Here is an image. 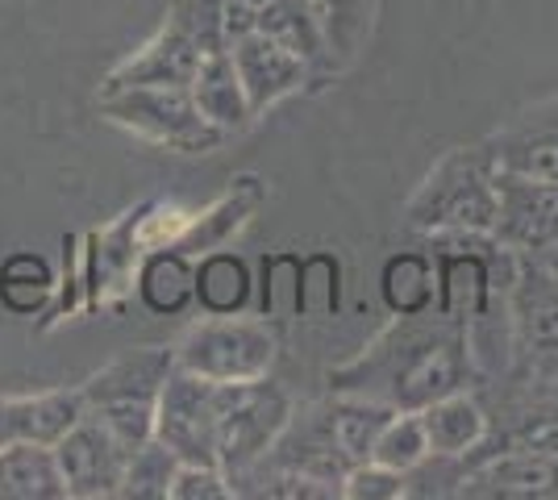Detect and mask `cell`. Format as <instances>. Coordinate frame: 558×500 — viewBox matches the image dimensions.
<instances>
[{
    "label": "cell",
    "mask_w": 558,
    "mask_h": 500,
    "mask_svg": "<svg viewBox=\"0 0 558 500\" xmlns=\"http://www.w3.org/2000/svg\"><path fill=\"white\" fill-rule=\"evenodd\" d=\"M475 380L471 342L459 321L438 309L396 317L359 358L329 371V392L363 397L396 413H421Z\"/></svg>",
    "instance_id": "6da1fadb"
},
{
    "label": "cell",
    "mask_w": 558,
    "mask_h": 500,
    "mask_svg": "<svg viewBox=\"0 0 558 500\" xmlns=\"http://www.w3.org/2000/svg\"><path fill=\"white\" fill-rule=\"evenodd\" d=\"M496 167L480 146L450 150L404 205V221L429 234H492L496 225Z\"/></svg>",
    "instance_id": "7a4b0ae2"
},
{
    "label": "cell",
    "mask_w": 558,
    "mask_h": 500,
    "mask_svg": "<svg viewBox=\"0 0 558 500\" xmlns=\"http://www.w3.org/2000/svg\"><path fill=\"white\" fill-rule=\"evenodd\" d=\"M171 367H175L171 346L125 351V355L105 363L93 380L84 383L88 413H96L134 451L146 438H155V413H159V397H163Z\"/></svg>",
    "instance_id": "3957f363"
},
{
    "label": "cell",
    "mask_w": 558,
    "mask_h": 500,
    "mask_svg": "<svg viewBox=\"0 0 558 500\" xmlns=\"http://www.w3.org/2000/svg\"><path fill=\"white\" fill-rule=\"evenodd\" d=\"M292 413L288 388L271 376L217 383V467L230 476L233 492L238 479L276 447Z\"/></svg>",
    "instance_id": "277c9868"
},
{
    "label": "cell",
    "mask_w": 558,
    "mask_h": 500,
    "mask_svg": "<svg viewBox=\"0 0 558 500\" xmlns=\"http://www.w3.org/2000/svg\"><path fill=\"white\" fill-rule=\"evenodd\" d=\"M512 380L558 388V276L534 255L517 259L509 288V371Z\"/></svg>",
    "instance_id": "5b68a950"
},
{
    "label": "cell",
    "mask_w": 558,
    "mask_h": 500,
    "mask_svg": "<svg viewBox=\"0 0 558 500\" xmlns=\"http://www.w3.org/2000/svg\"><path fill=\"white\" fill-rule=\"evenodd\" d=\"M100 113L146 143L180 150V155H209L230 138L201 113L192 88H175V84H138V88L100 93Z\"/></svg>",
    "instance_id": "8992f818"
},
{
    "label": "cell",
    "mask_w": 558,
    "mask_h": 500,
    "mask_svg": "<svg viewBox=\"0 0 558 500\" xmlns=\"http://www.w3.org/2000/svg\"><path fill=\"white\" fill-rule=\"evenodd\" d=\"M175 351V367L196 371L205 380L233 383V380H258V376H271L279 355V338L267 326V317H205L201 326L171 346Z\"/></svg>",
    "instance_id": "52a82bcc"
},
{
    "label": "cell",
    "mask_w": 558,
    "mask_h": 500,
    "mask_svg": "<svg viewBox=\"0 0 558 500\" xmlns=\"http://www.w3.org/2000/svg\"><path fill=\"white\" fill-rule=\"evenodd\" d=\"M155 438L180 463L217 467V380L171 367L155 413Z\"/></svg>",
    "instance_id": "ba28073f"
},
{
    "label": "cell",
    "mask_w": 558,
    "mask_h": 500,
    "mask_svg": "<svg viewBox=\"0 0 558 500\" xmlns=\"http://www.w3.org/2000/svg\"><path fill=\"white\" fill-rule=\"evenodd\" d=\"M54 459H59V472L68 484V500L121 497L125 467H130V447L96 413H84L54 442Z\"/></svg>",
    "instance_id": "9c48e42d"
},
{
    "label": "cell",
    "mask_w": 558,
    "mask_h": 500,
    "mask_svg": "<svg viewBox=\"0 0 558 500\" xmlns=\"http://www.w3.org/2000/svg\"><path fill=\"white\" fill-rule=\"evenodd\" d=\"M496 225L492 239L512 255H546L558 246V180H530L496 171Z\"/></svg>",
    "instance_id": "30bf717a"
},
{
    "label": "cell",
    "mask_w": 558,
    "mask_h": 500,
    "mask_svg": "<svg viewBox=\"0 0 558 500\" xmlns=\"http://www.w3.org/2000/svg\"><path fill=\"white\" fill-rule=\"evenodd\" d=\"M230 59L255 118H263L267 109H276L283 96L301 93L304 84H308V75H313L301 54L279 47L276 38H267L255 25L230 38Z\"/></svg>",
    "instance_id": "8fae6325"
},
{
    "label": "cell",
    "mask_w": 558,
    "mask_h": 500,
    "mask_svg": "<svg viewBox=\"0 0 558 500\" xmlns=\"http://www.w3.org/2000/svg\"><path fill=\"white\" fill-rule=\"evenodd\" d=\"M454 497L471 500H550L558 497V454L500 451L471 463Z\"/></svg>",
    "instance_id": "7c38bea8"
},
{
    "label": "cell",
    "mask_w": 558,
    "mask_h": 500,
    "mask_svg": "<svg viewBox=\"0 0 558 500\" xmlns=\"http://www.w3.org/2000/svg\"><path fill=\"white\" fill-rule=\"evenodd\" d=\"M488 163L505 175L558 180V105L530 109L480 143Z\"/></svg>",
    "instance_id": "4fadbf2b"
},
{
    "label": "cell",
    "mask_w": 558,
    "mask_h": 500,
    "mask_svg": "<svg viewBox=\"0 0 558 500\" xmlns=\"http://www.w3.org/2000/svg\"><path fill=\"white\" fill-rule=\"evenodd\" d=\"M84 413H88L84 388H50V392H34V397H0V447H9V442L54 447Z\"/></svg>",
    "instance_id": "5bb4252c"
},
{
    "label": "cell",
    "mask_w": 558,
    "mask_h": 500,
    "mask_svg": "<svg viewBox=\"0 0 558 500\" xmlns=\"http://www.w3.org/2000/svg\"><path fill=\"white\" fill-rule=\"evenodd\" d=\"M138 301L155 317H180L187 305H196V263L180 246H150L138 259Z\"/></svg>",
    "instance_id": "9a60e30c"
},
{
    "label": "cell",
    "mask_w": 558,
    "mask_h": 500,
    "mask_svg": "<svg viewBox=\"0 0 558 500\" xmlns=\"http://www.w3.org/2000/svg\"><path fill=\"white\" fill-rule=\"evenodd\" d=\"M192 100L201 105V113L221 130V134H238L246 130L255 113L246 105V93H242V80L233 72L230 59V42L226 47H213L201 68H196V80H192Z\"/></svg>",
    "instance_id": "2e32d148"
},
{
    "label": "cell",
    "mask_w": 558,
    "mask_h": 500,
    "mask_svg": "<svg viewBox=\"0 0 558 500\" xmlns=\"http://www.w3.org/2000/svg\"><path fill=\"white\" fill-rule=\"evenodd\" d=\"M421 426L429 438V454H446V459H466L484 442L488 434V408L471 392H450L442 401L421 408Z\"/></svg>",
    "instance_id": "e0dca14e"
},
{
    "label": "cell",
    "mask_w": 558,
    "mask_h": 500,
    "mask_svg": "<svg viewBox=\"0 0 558 500\" xmlns=\"http://www.w3.org/2000/svg\"><path fill=\"white\" fill-rule=\"evenodd\" d=\"M0 500H68L54 447L43 442L0 447Z\"/></svg>",
    "instance_id": "ac0fdd59"
},
{
    "label": "cell",
    "mask_w": 558,
    "mask_h": 500,
    "mask_svg": "<svg viewBox=\"0 0 558 500\" xmlns=\"http://www.w3.org/2000/svg\"><path fill=\"white\" fill-rule=\"evenodd\" d=\"M196 305L205 317H233L255 305V276L251 263L226 246L205 251L196 259Z\"/></svg>",
    "instance_id": "d6986e66"
},
{
    "label": "cell",
    "mask_w": 558,
    "mask_h": 500,
    "mask_svg": "<svg viewBox=\"0 0 558 500\" xmlns=\"http://www.w3.org/2000/svg\"><path fill=\"white\" fill-rule=\"evenodd\" d=\"M258 205H263V184H258L255 175H242V180H233V188L213 205L209 214L187 217L184 234L171 242V246H180L184 255L217 251V246H226V242L255 217Z\"/></svg>",
    "instance_id": "ffe728a7"
},
{
    "label": "cell",
    "mask_w": 558,
    "mask_h": 500,
    "mask_svg": "<svg viewBox=\"0 0 558 500\" xmlns=\"http://www.w3.org/2000/svg\"><path fill=\"white\" fill-rule=\"evenodd\" d=\"M301 9L322 34L326 72L354 63V54L372 34V0H301Z\"/></svg>",
    "instance_id": "44dd1931"
},
{
    "label": "cell",
    "mask_w": 558,
    "mask_h": 500,
    "mask_svg": "<svg viewBox=\"0 0 558 500\" xmlns=\"http://www.w3.org/2000/svg\"><path fill=\"white\" fill-rule=\"evenodd\" d=\"M59 296V276L47 255L13 251L0 259V309L13 317H38Z\"/></svg>",
    "instance_id": "7402d4cb"
},
{
    "label": "cell",
    "mask_w": 558,
    "mask_h": 500,
    "mask_svg": "<svg viewBox=\"0 0 558 500\" xmlns=\"http://www.w3.org/2000/svg\"><path fill=\"white\" fill-rule=\"evenodd\" d=\"M379 296L392 317L429 313L438 301V267L425 251H396L379 271Z\"/></svg>",
    "instance_id": "603a6c76"
},
{
    "label": "cell",
    "mask_w": 558,
    "mask_h": 500,
    "mask_svg": "<svg viewBox=\"0 0 558 500\" xmlns=\"http://www.w3.org/2000/svg\"><path fill=\"white\" fill-rule=\"evenodd\" d=\"M329 426H333V438L347 454L350 463H367L375 451V438L379 429L392 422L396 408L379 405V401H363V397H342V392H329Z\"/></svg>",
    "instance_id": "cb8c5ba5"
},
{
    "label": "cell",
    "mask_w": 558,
    "mask_h": 500,
    "mask_svg": "<svg viewBox=\"0 0 558 500\" xmlns=\"http://www.w3.org/2000/svg\"><path fill=\"white\" fill-rule=\"evenodd\" d=\"M255 29H263L267 38H276L279 47H288L292 54H301L304 63H308V72H326L322 34H317V25L308 22L301 0H267V4H258Z\"/></svg>",
    "instance_id": "d4e9b609"
},
{
    "label": "cell",
    "mask_w": 558,
    "mask_h": 500,
    "mask_svg": "<svg viewBox=\"0 0 558 500\" xmlns=\"http://www.w3.org/2000/svg\"><path fill=\"white\" fill-rule=\"evenodd\" d=\"M425 459H429V438H425V426H421V413H392V422L375 438L372 463L409 476Z\"/></svg>",
    "instance_id": "484cf974"
},
{
    "label": "cell",
    "mask_w": 558,
    "mask_h": 500,
    "mask_svg": "<svg viewBox=\"0 0 558 500\" xmlns=\"http://www.w3.org/2000/svg\"><path fill=\"white\" fill-rule=\"evenodd\" d=\"M175 472H180V459L167 451L159 438H146L142 447H134V451H130V467H125V484H121V497L167 500Z\"/></svg>",
    "instance_id": "4316f807"
},
{
    "label": "cell",
    "mask_w": 558,
    "mask_h": 500,
    "mask_svg": "<svg viewBox=\"0 0 558 500\" xmlns=\"http://www.w3.org/2000/svg\"><path fill=\"white\" fill-rule=\"evenodd\" d=\"M338 305H342V263H338V255H329V251L304 255L296 317H333Z\"/></svg>",
    "instance_id": "83f0119b"
},
{
    "label": "cell",
    "mask_w": 558,
    "mask_h": 500,
    "mask_svg": "<svg viewBox=\"0 0 558 500\" xmlns=\"http://www.w3.org/2000/svg\"><path fill=\"white\" fill-rule=\"evenodd\" d=\"M301 296V255H267L263 259V284H258V313L263 317H296Z\"/></svg>",
    "instance_id": "f1b7e54d"
},
{
    "label": "cell",
    "mask_w": 558,
    "mask_h": 500,
    "mask_svg": "<svg viewBox=\"0 0 558 500\" xmlns=\"http://www.w3.org/2000/svg\"><path fill=\"white\" fill-rule=\"evenodd\" d=\"M238 497H271V500H333L342 497L338 488H329L322 479L301 476V472H267V476L246 479L238 488Z\"/></svg>",
    "instance_id": "f546056e"
},
{
    "label": "cell",
    "mask_w": 558,
    "mask_h": 500,
    "mask_svg": "<svg viewBox=\"0 0 558 500\" xmlns=\"http://www.w3.org/2000/svg\"><path fill=\"white\" fill-rule=\"evenodd\" d=\"M230 476L213 463H180V472L171 479V492L167 500H233Z\"/></svg>",
    "instance_id": "4dcf8cb0"
},
{
    "label": "cell",
    "mask_w": 558,
    "mask_h": 500,
    "mask_svg": "<svg viewBox=\"0 0 558 500\" xmlns=\"http://www.w3.org/2000/svg\"><path fill=\"white\" fill-rule=\"evenodd\" d=\"M342 497L350 500H404L409 497V476H400L392 467H379V463H359L350 467L347 484H342Z\"/></svg>",
    "instance_id": "1f68e13d"
},
{
    "label": "cell",
    "mask_w": 558,
    "mask_h": 500,
    "mask_svg": "<svg viewBox=\"0 0 558 500\" xmlns=\"http://www.w3.org/2000/svg\"><path fill=\"white\" fill-rule=\"evenodd\" d=\"M537 259L546 263V267H550V271L558 276V246H550V251H546V255H537Z\"/></svg>",
    "instance_id": "d6a6232c"
},
{
    "label": "cell",
    "mask_w": 558,
    "mask_h": 500,
    "mask_svg": "<svg viewBox=\"0 0 558 500\" xmlns=\"http://www.w3.org/2000/svg\"><path fill=\"white\" fill-rule=\"evenodd\" d=\"M242 4H255V9H258V4H267V0H242Z\"/></svg>",
    "instance_id": "836d02e7"
}]
</instances>
